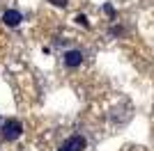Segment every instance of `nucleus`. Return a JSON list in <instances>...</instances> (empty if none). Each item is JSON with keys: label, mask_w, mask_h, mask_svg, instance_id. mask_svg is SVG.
I'll return each instance as SVG.
<instances>
[{"label": "nucleus", "mask_w": 154, "mask_h": 151, "mask_svg": "<svg viewBox=\"0 0 154 151\" xmlns=\"http://www.w3.org/2000/svg\"><path fill=\"white\" fill-rule=\"evenodd\" d=\"M21 133H23V124H21V121H16V119L5 121V126H2V140H7V142L19 140Z\"/></svg>", "instance_id": "nucleus-1"}, {"label": "nucleus", "mask_w": 154, "mask_h": 151, "mask_svg": "<svg viewBox=\"0 0 154 151\" xmlns=\"http://www.w3.org/2000/svg\"><path fill=\"white\" fill-rule=\"evenodd\" d=\"M62 62H64V67H69V69H76V67H81V62H83V53L81 50H67L62 55Z\"/></svg>", "instance_id": "nucleus-2"}, {"label": "nucleus", "mask_w": 154, "mask_h": 151, "mask_svg": "<svg viewBox=\"0 0 154 151\" xmlns=\"http://www.w3.org/2000/svg\"><path fill=\"white\" fill-rule=\"evenodd\" d=\"M2 21H5V25H9V28H16V25L23 21V16H21V12H16V9H7V12L2 14Z\"/></svg>", "instance_id": "nucleus-3"}, {"label": "nucleus", "mask_w": 154, "mask_h": 151, "mask_svg": "<svg viewBox=\"0 0 154 151\" xmlns=\"http://www.w3.org/2000/svg\"><path fill=\"white\" fill-rule=\"evenodd\" d=\"M67 142L71 144V149H74V151H85V147H88V142H85L83 135H71Z\"/></svg>", "instance_id": "nucleus-4"}, {"label": "nucleus", "mask_w": 154, "mask_h": 151, "mask_svg": "<svg viewBox=\"0 0 154 151\" xmlns=\"http://www.w3.org/2000/svg\"><path fill=\"white\" fill-rule=\"evenodd\" d=\"M76 23H78V25H85V28H90V21H88V16H85V14H78V16H76Z\"/></svg>", "instance_id": "nucleus-5"}, {"label": "nucleus", "mask_w": 154, "mask_h": 151, "mask_svg": "<svg viewBox=\"0 0 154 151\" xmlns=\"http://www.w3.org/2000/svg\"><path fill=\"white\" fill-rule=\"evenodd\" d=\"M103 12L108 14V16H115V9H113V7H110V5H106V7H103Z\"/></svg>", "instance_id": "nucleus-6"}, {"label": "nucleus", "mask_w": 154, "mask_h": 151, "mask_svg": "<svg viewBox=\"0 0 154 151\" xmlns=\"http://www.w3.org/2000/svg\"><path fill=\"white\" fill-rule=\"evenodd\" d=\"M58 151H74V149H71V144H69V142H64V144L62 147H60V149Z\"/></svg>", "instance_id": "nucleus-7"}, {"label": "nucleus", "mask_w": 154, "mask_h": 151, "mask_svg": "<svg viewBox=\"0 0 154 151\" xmlns=\"http://www.w3.org/2000/svg\"><path fill=\"white\" fill-rule=\"evenodd\" d=\"M51 2H53L55 7H64V5H67V0H51Z\"/></svg>", "instance_id": "nucleus-8"}]
</instances>
